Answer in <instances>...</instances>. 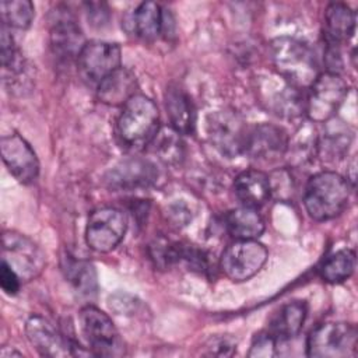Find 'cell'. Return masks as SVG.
<instances>
[{
    "mask_svg": "<svg viewBox=\"0 0 358 358\" xmlns=\"http://www.w3.org/2000/svg\"><path fill=\"white\" fill-rule=\"evenodd\" d=\"M270 53L277 73L296 90L309 88L320 74L315 52L299 39L275 38L270 45Z\"/></svg>",
    "mask_w": 358,
    "mask_h": 358,
    "instance_id": "obj_1",
    "label": "cell"
},
{
    "mask_svg": "<svg viewBox=\"0 0 358 358\" xmlns=\"http://www.w3.org/2000/svg\"><path fill=\"white\" fill-rule=\"evenodd\" d=\"M159 131V110L152 99L136 94L124 105L116 122V134L123 145L138 150L155 138Z\"/></svg>",
    "mask_w": 358,
    "mask_h": 358,
    "instance_id": "obj_2",
    "label": "cell"
},
{
    "mask_svg": "<svg viewBox=\"0 0 358 358\" xmlns=\"http://www.w3.org/2000/svg\"><path fill=\"white\" fill-rule=\"evenodd\" d=\"M350 197L348 180L336 172H319L308 180L303 204L310 218L327 221L340 215Z\"/></svg>",
    "mask_w": 358,
    "mask_h": 358,
    "instance_id": "obj_3",
    "label": "cell"
},
{
    "mask_svg": "<svg viewBox=\"0 0 358 358\" xmlns=\"http://www.w3.org/2000/svg\"><path fill=\"white\" fill-rule=\"evenodd\" d=\"M357 329L345 322L316 326L306 341V354L313 358H344L357 354Z\"/></svg>",
    "mask_w": 358,
    "mask_h": 358,
    "instance_id": "obj_4",
    "label": "cell"
},
{
    "mask_svg": "<svg viewBox=\"0 0 358 358\" xmlns=\"http://www.w3.org/2000/svg\"><path fill=\"white\" fill-rule=\"evenodd\" d=\"M348 94V85L338 73H320L310 84L305 101V113L310 122H329Z\"/></svg>",
    "mask_w": 358,
    "mask_h": 358,
    "instance_id": "obj_5",
    "label": "cell"
},
{
    "mask_svg": "<svg viewBox=\"0 0 358 358\" xmlns=\"http://www.w3.org/2000/svg\"><path fill=\"white\" fill-rule=\"evenodd\" d=\"M78 320L92 354L102 357H119L124 354L123 341L105 312L88 305L80 310Z\"/></svg>",
    "mask_w": 358,
    "mask_h": 358,
    "instance_id": "obj_6",
    "label": "cell"
},
{
    "mask_svg": "<svg viewBox=\"0 0 358 358\" xmlns=\"http://www.w3.org/2000/svg\"><path fill=\"white\" fill-rule=\"evenodd\" d=\"M267 257L266 246L256 239H236L222 252L220 267L229 280L241 282L257 274Z\"/></svg>",
    "mask_w": 358,
    "mask_h": 358,
    "instance_id": "obj_7",
    "label": "cell"
},
{
    "mask_svg": "<svg viewBox=\"0 0 358 358\" xmlns=\"http://www.w3.org/2000/svg\"><path fill=\"white\" fill-rule=\"evenodd\" d=\"M3 262L25 282L36 278L46 264L41 248L34 241L15 231H6L3 234Z\"/></svg>",
    "mask_w": 358,
    "mask_h": 358,
    "instance_id": "obj_8",
    "label": "cell"
},
{
    "mask_svg": "<svg viewBox=\"0 0 358 358\" xmlns=\"http://www.w3.org/2000/svg\"><path fill=\"white\" fill-rule=\"evenodd\" d=\"M122 62V50L117 43L106 41H90L77 57V70L83 81L96 85L117 70Z\"/></svg>",
    "mask_w": 358,
    "mask_h": 358,
    "instance_id": "obj_9",
    "label": "cell"
},
{
    "mask_svg": "<svg viewBox=\"0 0 358 358\" xmlns=\"http://www.w3.org/2000/svg\"><path fill=\"white\" fill-rule=\"evenodd\" d=\"M127 220L123 211L113 207H101L91 213L87 228V245L99 253L113 250L124 238Z\"/></svg>",
    "mask_w": 358,
    "mask_h": 358,
    "instance_id": "obj_10",
    "label": "cell"
},
{
    "mask_svg": "<svg viewBox=\"0 0 358 358\" xmlns=\"http://www.w3.org/2000/svg\"><path fill=\"white\" fill-rule=\"evenodd\" d=\"M248 127L242 117L232 110H218L208 116L207 133L213 145L225 157L243 154Z\"/></svg>",
    "mask_w": 358,
    "mask_h": 358,
    "instance_id": "obj_11",
    "label": "cell"
},
{
    "mask_svg": "<svg viewBox=\"0 0 358 358\" xmlns=\"http://www.w3.org/2000/svg\"><path fill=\"white\" fill-rule=\"evenodd\" d=\"M158 176L155 165L144 158H129L117 162L105 173V185L113 192H130L150 187Z\"/></svg>",
    "mask_w": 358,
    "mask_h": 358,
    "instance_id": "obj_12",
    "label": "cell"
},
{
    "mask_svg": "<svg viewBox=\"0 0 358 358\" xmlns=\"http://www.w3.org/2000/svg\"><path fill=\"white\" fill-rule=\"evenodd\" d=\"M1 158L10 173L21 183H32L39 173L35 151L20 134L4 136L0 140Z\"/></svg>",
    "mask_w": 358,
    "mask_h": 358,
    "instance_id": "obj_13",
    "label": "cell"
},
{
    "mask_svg": "<svg viewBox=\"0 0 358 358\" xmlns=\"http://www.w3.org/2000/svg\"><path fill=\"white\" fill-rule=\"evenodd\" d=\"M25 333L29 343L43 357L74 355L80 348L76 343L67 340L48 319L41 315H32L25 323Z\"/></svg>",
    "mask_w": 358,
    "mask_h": 358,
    "instance_id": "obj_14",
    "label": "cell"
},
{
    "mask_svg": "<svg viewBox=\"0 0 358 358\" xmlns=\"http://www.w3.org/2000/svg\"><path fill=\"white\" fill-rule=\"evenodd\" d=\"M288 143V136L281 127L262 123L248 130L243 154L255 159L274 161L287 152Z\"/></svg>",
    "mask_w": 358,
    "mask_h": 358,
    "instance_id": "obj_15",
    "label": "cell"
},
{
    "mask_svg": "<svg viewBox=\"0 0 358 358\" xmlns=\"http://www.w3.org/2000/svg\"><path fill=\"white\" fill-rule=\"evenodd\" d=\"M85 43L81 28L69 13L55 18L50 29V48L60 62L77 60Z\"/></svg>",
    "mask_w": 358,
    "mask_h": 358,
    "instance_id": "obj_16",
    "label": "cell"
},
{
    "mask_svg": "<svg viewBox=\"0 0 358 358\" xmlns=\"http://www.w3.org/2000/svg\"><path fill=\"white\" fill-rule=\"evenodd\" d=\"M234 192L242 206L257 208L271 196L268 176L257 169L243 171L235 178Z\"/></svg>",
    "mask_w": 358,
    "mask_h": 358,
    "instance_id": "obj_17",
    "label": "cell"
},
{
    "mask_svg": "<svg viewBox=\"0 0 358 358\" xmlns=\"http://www.w3.org/2000/svg\"><path fill=\"white\" fill-rule=\"evenodd\" d=\"M355 11L344 3H330L324 11V38L327 45L340 46L355 32Z\"/></svg>",
    "mask_w": 358,
    "mask_h": 358,
    "instance_id": "obj_18",
    "label": "cell"
},
{
    "mask_svg": "<svg viewBox=\"0 0 358 358\" xmlns=\"http://www.w3.org/2000/svg\"><path fill=\"white\" fill-rule=\"evenodd\" d=\"M165 108L171 126L179 134H192L196 126V110L190 96L178 85H169L165 91Z\"/></svg>",
    "mask_w": 358,
    "mask_h": 358,
    "instance_id": "obj_19",
    "label": "cell"
},
{
    "mask_svg": "<svg viewBox=\"0 0 358 358\" xmlns=\"http://www.w3.org/2000/svg\"><path fill=\"white\" fill-rule=\"evenodd\" d=\"M137 80L133 71L126 67H119L96 87L98 99L106 105H124L136 95Z\"/></svg>",
    "mask_w": 358,
    "mask_h": 358,
    "instance_id": "obj_20",
    "label": "cell"
},
{
    "mask_svg": "<svg viewBox=\"0 0 358 358\" xmlns=\"http://www.w3.org/2000/svg\"><path fill=\"white\" fill-rule=\"evenodd\" d=\"M308 306L303 301H292L282 305L270 319L268 333L278 341H287L295 337L306 319Z\"/></svg>",
    "mask_w": 358,
    "mask_h": 358,
    "instance_id": "obj_21",
    "label": "cell"
},
{
    "mask_svg": "<svg viewBox=\"0 0 358 358\" xmlns=\"http://www.w3.org/2000/svg\"><path fill=\"white\" fill-rule=\"evenodd\" d=\"M62 270L73 289L83 298H94L98 291V275L92 263L69 253L62 257Z\"/></svg>",
    "mask_w": 358,
    "mask_h": 358,
    "instance_id": "obj_22",
    "label": "cell"
},
{
    "mask_svg": "<svg viewBox=\"0 0 358 358\" xmlns=\"http://www.w3.org/2000/svg\"><path fill=\"white\" fill-rule=\"evenodd\" d=\"M224 225L235 239H256L264 231V221L257 210L245 206L228 211Z\"/></svg>",
    "mask_w": 358,
    "mask_h": 358,
    "instance_id": "obj_23",
    "label": "cell"
},
{
    "mask_svg": "<svg viewBox=\"0 0 358 358\" xmlns=\"http://www.w3.org/2000/svg\"><path fill=\"white\" fill-rule=\"evenodd\" d=\"M129 31L145 41L155 39L162 29V8L154 1L141 3L129 18Z\"/></svg>",
    "mask_w": 358,
    "mask_h": 358,
    "instance_id": "obj_24",
    "label": "cell"
},
{
    "mask_svg": "<svg viewBox=\"0 0 358 358\" xmlns=\"http://www.w3.org/2000/svg\"><path fill=\"white\" fill-rule=\"evenodd\" d=\"M352 136L348 131V127L343 126L341 122L331 123L327 126L326 131L316 143V148L319 155L326 161H336L341 159L351 144Z\"/></svg>",
    "mask_w": 358,
    "mask_h": 358,
    "instance_id": "obj_25",
    "label": "cell"
},
{
    "mask_svg": "<svg viewBox=\"0 0 358 358\" xmlns=\"http://www.w3.org/2000/svg\"><path fill=\"white\" fill-rule=\"evenodd\" d=\"M355 268V253L351 249H340L324 259L319 271L320 277L330 284L345 281Z\"/></svg>",
    "mask_w": 358,
    "mask_h": 358,
    "instance_id": "obj_26",
    "label": "cell"
},
{
    "mask_svg": "<svg viewBox=\"0 0 358 358\" xmlns=\"http://www.w3.org/2000/svg\"><path fill=\"white\" fill-rule=\"evenodd\" d=\"M0 10L3 25L15 29H27L35 15L34 4L29 0H4L0 3Z\"/></svg>",
    "mask_w": 358,
    "mask_h": 358,
    "instance_id": "obj_27",
    "label": "cell"
},
{
    "mask_svg": "<svg viewBox=\"0 0 358 358\" xmlns=\"http://www.w3.org/2000/svg\"><path fill=\"white\" fill-rule=\"evenodd\" d=\"M155 144V152L166 164H176L183 157V143L178 131L171 129H164L158 131L152 140Z\"/></svg>",
    "mask_w": 358,
    "mask_h": 358,
    "instance_id": "obj_28",
    "label": "cell"
},
{
    "mask_svg": "<svg viewBox=\"0 0 358 358\" xmlns=\"http://www.w3.org/2000/svg\"><path fill=\"white\" fill-rule=\"evenodd\" d=\"M150 255L155 264L159 267H166L178 262V243L158 238L150 245Z\"/></svg>",
    "mask_w": 358,
    "mask_h": 358,
    "instance_id": "obj_29",
    "label": "cell"
},
{
    "mask_svg": "<svg viewBox=\"0 0 358 358\" xmlns=\"http://www.w3.org/2000/svg\"><path fill=\"white\" fill-rule=\"evenodd\" d=\"M236 341L228 334H220L211 337L204 345V355L210 357H229L235 352Z\"/></svg>",
    "mask_w": 358,
    "mask_h": 358,
    "instance_id": "obj_30",
    "label": "cell"
},
{
    "mask_svg": "<svg viewBox=\"0 0 358 358\" xmlns=\"http://www.w3.org/2000/svg\"><path fill=\"white\" fill-rule=\"evenodd\" d=\"M275 347L277 340L268 331H262L255 336L248 355L256 358H270L275 355Z\"/></svg>",
    "mask_w": 358,
    "mask_h": 358,
    "instance_id": "obj_31",
    "label": "cell"
},
{
    "mask_svg": "<svg viewBox=\"0 0 358 358\" xmlns=\"http://www.w3.org/2000/svg\"><path fill=\"white\" fill-rule=\"evenodd\" d=\"M20 275L6 263L1 260V270H0V284L6 294L15 295L21 287Z\"/></svg>",
    "mask_w": 358,
    "mask_h": 358,
    "instance_id": "obj_32",
    "label": "cell"
},
{
    "mask_svg": "<svg viewBox=\"0 0 358 358\" xmlns=\"http://www.w3.org/2000/svg\"><path fill=\"white\" fill-rule=\"evenodd\" d=\"M85 11L88 21L94 27H103L108 24L110 13L105 3H85Z\"/></svg>",
    "mask_w": 358,
    "mask_h": 358,
    "instance_id": "obj_33",
    "label": "cell"
},
{
    "mask_svg": "<svg viewBox=\"0 0 358 358\" xmlns=\"http://www.w3.org/2000/svg\"><path fill=\"white\" fill-rule=\"evenodd\" d=\"M138 302L136 298H133L129 294L117 292L112 296H109V306L112 310H115L119 315H129L136 310Z\"/></svg>",
    "mask_w": 358,
    "mask_h": 358,
    "instance_id": "obj_34",
    "label": "cell"
},
{
    "mask_svg": "<svg viewBox=\"0 0 358 358\" xmlns=\"http://www.w3.org/2000/svg\"><path fill=\"white\" fill-rule=\"evenodd\" d=\"M169 215L172 218V221L176 224V225H185L189 218H190V214H189V210L182 206V204H175V206H171L169 208Z\"/></svg>",
    "mask_w": 358,
    "mask_h": 358,
    "instance_id": "obj_35",
    "label": "cell"
}]
</instances>
